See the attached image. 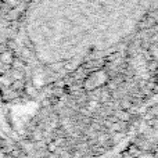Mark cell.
I'll return each instance as SVG.
<instances>
[{
    "mask_svg": "<svg viewBox=\"0 0 158 158\" xmlns=\"http://www.w3.org/2000/svg\"><path fill=\"white\" fill-rule=\"evenodd\" d=\"M2 61L4 64H11L13 63V54H11L10 52H6L2 54Z\"/></svg>",
    "mask_w": 158,
    "mask_h": 158,
    "instance_id": "1",
    "label": "cell"
},
{
    "mask_svg": "<svg viewBox=\"0 0 158 158\" xmlns=\"http://www.w3.org/2000/svg\"><path fill=\"white\" fill-rule=\"evenodd\" d=\"M7 2H8V4L13 6V7H14V6L18 4V0H7Z\"/></svg>",
    "mask_w": 158,
    "mask_h": 158,
    "instance_id": "2",
    "label": "cell"
}]
</instances>
